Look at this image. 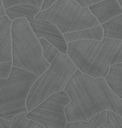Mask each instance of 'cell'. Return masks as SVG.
Returning a JSON list of instances; mask_svg holds the SVG:
<instances>
[{
  "instance_id": "cell-7",
  "label": "cell",
  "mask_w": 122,
  "mask_h": 128,
  "mask_svg": "<svg viewBox=\"0 0 122 128\" xmlns=\"http://www.w3.org/2000/svg\"><path fill=\"white\" fill-rule=\"evenodd\" d=\"M70 102V99L64 91L54 93L28 112L26 117L44 128H65L67 120L64 108Z\"/></svg>"
},
{
  "instance_id": "cell-24",
  "label": "cell",
  "mask_w": 122,
  "mask_h": 128,
  "mask_svg": "<svg viewBox=\"0 0 122 128\" xmlns=\"http://www.w3.org/2000/svg\"><path fill=\"white\" fill-rule=\"evenodd\" d=\"M117 1H118L119 4L121 6H122V0H117Z\"/></svg>"
},
{
  "instance_id": "cell-23",
  "label": "cell",
  "mask_w": 122,
  "mask_h": 128,
  "mask_svg": "<svg viewBox=\"0 0 122 128\" xmlns=\"http://www.w3.org/2000/svg\"><path fill=\"white\" fill-rule=\"evenodd\" d=\"M7 16V15H6L5 9H4V5H3L2 1L0 0V16Z\"/></svg>"
},
{
  "instance_id": "cell-13",
  "label": "cell",
  "mask_w": 122,
  "mask_h": 128,
  "mask_svg": "<svg viewBox=\"0 0 122 128\" xmlns=\"http://www.w3.org/2000/svg\"><path fill=\"white\" fill-rule=\"evenodd\" d=\"M122 62L111 65L109 72L104 78L111 90L122 99Z\"/></svg>"
},
{
  "instance_id": "cell-16",
  "label": "cell",
  "mask_w": 122,
  "mask_h": 128,
  "mask_svg": "<svg viewBox=\"0 0 122 128\" xmlns=\"http://www.w3.org/2000/svg\"><path fill=\"white\" fill-rule=\"evenodd\" d=\"M27 112H28L15 116L12 120L11 128H44L39 123L27 118Z\"/></svg>"
},
{
  "instance_id": "cell-11",
  "label": "cell",
  "mask_w": 122,
  "mask_h": 128,
  "mask_svg": "<svg viewBox=\"0 0 122 128\" xmlns=\"http://www.w3.org/2000/svg\"><path fill=\"white\" fill-rule=\"evenodd\" d=\"M40 11L41 7L27 4H17L5 10L6 15L12 21L20 18H26L27 20L34 19Z\"/></svg>"
},
{
  "instance_id": "cell-6",
  "label": "cell",
  "mask_w": 122,
  "mask_h": 128,
  "mask_svg": "<svg viewBox=\"0 0 122 128\" xmlns=\"http://www.w3.org/2000/svg\"><path fill=\"white\" fill-rule=\"evenodd\" d=\"M35 19L50 21L62 34L100 25L88 7H82L74 0H57L48 8L39 12Z\"/></svg>"
},
{
  "instance_id": "cell-4",
  "label": "cell",
  "mask_w": 122,
  "mask_h": 128,
  "mask_svg": "<svg viewBox=\"0 0 122 128\" xmlns=\"http://www.w3.org/2000/svg\"><path fill=\"white\" fill-rule=\"evenodd\" d=\"M13 66L22 68L39 77L50 66L43 48L26 18L14 20L11 26Z\"/></svg>"
},
{
  "instance_id": "cell-18",
  "label": "cell",
  "mask_w": 122,
  "mask_h": 128,
  "mask_svg": "<svg viewBox=\"0 0 122 128\" xmlns=\"http://www.w3.org/2000/svg\"><path fill=\"white\" fill-rule=\"evenodd\" d=\"M4 9H7L17 4H27L41 7L44 0H2Z\"/></svg>"
},
{
  "instance_id": "cell-12",
  "label": "cell",
  "mask_w": 122,
  "mask_h": 128,
  "mask_svg": "<svg viewBox=\"0 0 122 128\" xmlns=\"http://www.w3.org/2000/svg\"><path fill=\"white\" fill-rule=\"evenodd\" d=\"M63 36L67 42L82 40H96L101 41L103 39V28L102 25L100 24L92 28L64 33L63 34Z\"/></svg>"
},
{
  "instance_id": "cell-8",
  "label": "cell",
  "mask_w": 122,
  "mask_h": 128,
  "mask_svg": "<svg viewBox=\"0 0 122 128\" xmlns=\"http://www.w3.org/2000/svg\"><path fill=\"white\" fill-rule=\"evenodd\" d=\"M27 20L38 38H44L62 54H67V42L57 26L47 20L34 19Z\"/></svg>"
},
{
  "instance_id": "cell-2",
  "label": "cell",
  "mask_w": 122,
  "mask_h": 128,
  "mask_svg": "<svg viewBox=\"0 0 122 128\" xmlns=\"http://www.w3.org/2000/svg\"><path fill=\"white\" fill-rule=\"evenodd\" d=\"M67 54L81 72L94 78H104L110 66L122 62V40H82L67 42Z\"/></svg>"
},
{
  "instance_id": "cell-5",
  "label": "cell",
  "mask_w": 122,
  "mask_h": 128,
  "mask_svg": "<svg viewBox=\"0 0 122 128\" xmlns=\"http://www.w3.org/2000/svg\"><path fill=\"white\" fill-rule=\"evenodd\" d=\"M38 78L29 71L13 66L8 79H0V117L12 121L17 114L28 112L27 95Z\"/></svg>"
},
{
  "instance_id": "cell-22",
  "label": "cell",
  "mask_w": 122,
  "mask_h": 128,
  "mask_svg": "<svg viewBox=\"0 0 122 128\" xmlns=\"http://www.w3.org/2000/svg\"><path fill=\"white\" fill-rule=\"evenodd\" d=\"M56 1H57V0H44V2L42 3L41 7V11H43V10H46V9L48 8L49 7H51Z\"/></svg>"
},
{
  "instance_id": "cell-10",
  "label": "cell",
  "mask_w": 122,
  "mask_h": 128,
  "mask_svg": "<svg viewBox=\"0 0 122 128\" xmlns=\"http://www.w3.org/2000/svg\"><path fill=\"white\" fill-rule=\"evenodd\" d=\"M12 24L7 16H0V63L12 61Z\"/></svg>"
},
{
  "instance_id": "cell-19",
  "label": "cell",
  "mask_w": 122,
  "mask_h": 128,
  "mask_svg": "<svg viewBox=\"0 0 122 128\" xmlns=\"http://www.w3.org/2000/svg\"><path fill=\"white\" fill-rule=\"evenodd\" d=\"M13 68L12 61L0 63V79H8Z\"/></svg>"
},
{
  "instance_id": "cell-15",
  "label": "cell",
  "mask_w": 122,
  "mask_h": 128,
  "mask_svg": "<svg viewBox=\"0 0 122 128\" xmlns=\"http://www.w3.org/2000/svg\"><path fill=\"white\" fill-rule=\"evenodd\" d=\"M107 110L96 114L87 121L68 122L65 128H100L106 122Z\"/></svg>"
},
{
  "instance_id": "cell-1",
  "label": "cell",
  "mask_w": 122,
  "mask_h": 128,
  "mask_svg": "<svg viewBox=\"0 0 122 128\" xmlns=\"http://www.w3.org/2000/svg\"><path fill=\"white\" fill-rule=\"evenodd\" d=\"M63 91L70 99L64 108L67 122L87 121L107 110L122 116V99L111 90L103 77L94 78L77 69Z\"/></svg>"
},
{
  "instance_id": "cell-3",
  "label": "cell",
  "mask_w": 122,
  "mask_h": 128,
  "mask_svg": "<svg viewBox=\"0 0 122 128\" xmlns=\"http://www.w3.org/2000/svg\"><path fill=\"white\" fill-rule=\"evenodd\" d=\"M38 39L43 48L44 57L50 62V66L30 88L26 100L28 112L49 96L63 90L77 70L67 54H62L44 38Z\"/></svg>"
},
{
  "instance_id": "cell-21",
  "label": "cell",
  "mask_w": 122,
  "mask_h": 128,
  "mask_svg": "<svg viewBox=\"0 0 122 128\" xmlns=\"http://www.w3.org/2000/svg\"><path fill=\"white\" fill-rule=\"evenodd\" d=\"M12 121L4 119L0 117V128H11Z\"/></svg>"
},
{
  "instance_id": "cell-9",
  "label": "cell",
  "mask_w": 122,
  "mask_h": 128,
  "mask_svg": "<svg viewBox=\"0 0 122 128\" xmlns=\"http://www.w3.org/2000/svg\"><path fill=\"white\" fill-rule=\"evenodd\" d=\"M88 8L101 25L122 14V6L117 0H104L89 6Z\"/></svg>"
},
{
  "instance_id": "cell-17",
  "label": "cell",
  "mask_w": 122,
  "mask_h": 128,
  "mask_svg": "<svg viewBox=\"0 0 122 128\" xmlns=\"http://www.w3.org/2000/svg\"><path fill=\"white\" fill-rule=\"evenodd\" d=\"M122 128V116L113 111L107 110L106 122L100 128Z\"/></svg>"
},
{
  "instance_id": "cell-14",
  "label": "cell",
  "mask_w": 122,
  "mask_h": 128,
  "mask_svg": "<svg viewBox=\"0 0 122 128\" xmlns=\"http://www.w3.org/2000/svg\"><path fill=\"white\" fill-rule=\"evenodd\" d=\"M103 38L122 40V14L101 24Z\"/></svg>"
},
{
  "instance_id": "cell-20",
  "label": "cell",
  "mask_w": 122,
  "mask_h": 128,
  "mask_svg": "<svg viewBox=\"0 0 122 128\" xmlns=\"http://www.w3.org/2000/svg\"><path fill=\"white\" fill-rule=\"evenodd\" d=\"M82 7H88L89 6L101 2L104 0H74Z\"/></svg>"
}]
</instances>
